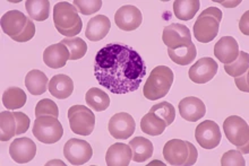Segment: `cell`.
<instances>
[{
	"label": "cell",
	"instance_id": "38",
	"mask_svg": "<svg viewBox=\"0 0 249 166\" xmlns=\"http://www.w3.org/2000/svg\"><path fill=\"white\" fill-rule=\"evenodd\" d=\"M13 113L16 120V136L26 133L30 127V117L25 113L18 112V111H14Z\"/></svg>",
	"mask_w": 249,
	"mask_h": 166
},
{
	"label": "cell",
	"instance_id": "30",
	"mask_svg": "<svg viewBox=\"0 0 249 166\" xmlns=\"http://www.w3.org/2000/svg\"><path fill=\"white\" fill-rule=\"evenodd\" d=\"M25 7L31 19L43 22L48 19L50 14V1L49 0H27Z\"/></svg>",
	"mask_w": 249,
	"mask_h": 166
},
{
	"label": "cell",
	"instance_id": "32",
	"mask_svg": "<svg viewBox=\"0 0 249 166\" xmlns=\"http://www.w3.org/2000/svg\"><path fill=\"white\" fill-rule=\"evenodd\" d=\"M69 51V60H78L88 52V44L81 37H68L61 41Z\"/></svg>",
	"mask_w": 249,
	"mask_h": 166
},
{
	"label": "cell",
	"instance_id": "3",
	"mask_svg": "<svg viewBox=\"0 0 249 166\" xmlns=\"http://www.w3.org/2000/svg\"><path fill=\"white\" fill-rule=\"evenodd\" d=\"M174 83V71L167 66H157L145 82L143 94L150 101L164 98Z\"/></svg>",
	"mask_w": 249,
	"mask_h": 166
},
{
	"label": "cell",
	"instance_id": "39",
	"mask_svg": "<svg viewBox=\"0 0 249 166\" xmlns=\"http://www.w3.org/2000/svg\"><path fill=\"white\" fill-rule=\"evenodd\" d=\"M34 34H36V25H34L33 20L29 18V20H27V25L25 29H24L22 34L18 36L14 37L13 40L16 41V42H27V41L33 39Z\"/></svg>",
	"mask_w": 249,
	"mask_h": 166
},
{
	"label": "cell",
	"instance_id": "33",
	"mask_svg": "<svg viewBox=\"0 0 249 166\" xmlns=\"http://www.w3.org/2000/svg\"><path fill=\"white\" fill-rule=\"evenodd\" d=\"M249 67V57L247 52L239 51V54L236 60L231 64L224 65V70L231 77H238V76L244 75L245 72L248 71Z\"/></svg>",
	"mask_w": 249,
	"mask_h": 166
},
{
	"label": "cell",
	"instance_id": "5",
	"mask_svg": "<svg viewBox=\"0 0 249 166\" xmlns=\"http://www.w3.org/2000/svg\"><path fill=\"white\" fill-rule=\"evenodd\" d=\"M163 156L170 165H194L198 157V151L189 141L171 139L164 145Z\"/></svg>",
	"mask_w": 249,
	"mask_h": 166
},
{
	"label": "cell",
	"instance_id": "2",
	"mask_svg": "<svg viewBox=\"0 0 249 166\" xmlns=\"http://www.w3.org/2000/svg\"><path fill=\"white\" fill-rule=\"evenodd\" d=\"M53 23L61 35L76 37L83 29V20L78 10L71 2L61 1L53 7Z\"/></svg>",
	"mask_w": 249,
	"mask_h": 166
},
{
	"label": "cell",
	"instance_id": "1",
	"mask_svg": "<svg viewBox=\"0 0 249 166\" xmlns=\"http://www.w3.org/2000/svg\"><path fill=\"white\" fill-rule=\"evenodd\" d=\"M94 75L99 84L113 94H127L140 87L146 66L133 48L110 43L95 54Z\"/></svg>",
	"mask_w": 249,
	"mask_h": 166
},
{
	"label": "cell",
	"instance_id": "21",
	"mask_svg": "<svg viewBox=\"0 0 249 166\" xmlns=\"http://www.w3.org/2000/svg\"><path fill=\"white\" fill-rule=\"evenodd\" d=\"M111 29L110 19L106 15H98L89 20L88 27L85 31V36L92 42H96L108 35Z\"/></svg>",
	"mask_w": 249,
	"mask_h": 166
},
{
	"label": "cell",
	"instance_id": "40",
	"mask_svg": "<svg viewBox=\"0 0 249 166\" xmlns=\"http://www.w3.org/2000/svg\"><path fill=\"white\" fill-rule=\"evenodd\" d=\"M248 71L245 72L244 75L238 76V77H234V81H236L237 87L243 92H248Z\"/></svg>",
	"mask_w": 249,
	"mask_h": 166
},
{
	"label": "cell",
	"instance_id": "19",
	"mask_svg": "<svg viewBox=\"0 0 249 166\" xmlns=\"http://www.w3.org/2000/svg\"><path fill=\"white\" fill-rule=\"evenodd\" d=\"M133 160V151L129 145L117 143L107 150L106 162L109 166H127Z\"/></svg>",
	"mask_w": 249,
	"mask_h": 166
},
{
	"label": "cell",
	"instance_id": "41",
	"mask_svg": "<svg viewBox=\"0 0 249 166\" xmlns=\"http://www.w3.org/2000/svg\"><path fill=\"white\" fill-rule=\"evenodd\" d=\"M239 27H240L241 32L247 35V34H248V12L245 13V15L241 17L240 23H239Z\"/></svg>",
	"mask_w": 249,
	"mask_h": 166
},
{
	"label": "cell",
	"instance_id": "35",
	"mask_svg": "<svg viewBox=\"0 0 249 166\" xmlns=\"http://www.w3.org/2000/svg\"><path fill=\"white\" fill-rule=\"evenodd\" d=\"M51 116L57 117L59 116V110L58 106L53 101L49 99H43L39 101L36 106V116Z\"/></svg>",
	"mask_w": 249,
	"mask_h": 166
},
{
	"label": "cell",
	"instance_id": "7",
	"mask_svg": "<svg viewBox=\"0 0 249 166\" xmlns=\"http://www.w3.org/2000/svg\"><path fill=\"white\" fill-rule=\"evenodd\" d=\"M69 127L79 136H89L95 127L94 113L85 105H74L68 110Z\"/></svg>",
	"mask_w": 249,
	"mask_h": 166
},
{
	"label": "cell",
	"instance_id": "37",
	"mask_svg": "<svg viewBox=\"0 0 249 166\" xmlns=\"http://www.w3.org/2000/svg\"><path fill=\"white\" fill-rule=\"evenodd\" d=\"M221 165L228 166V165H238L244 166L245 160L243 154L239 150H229L223 155L221 158Z\"/></svg>",
	"mask_w": 249,
	"mask_h": 166
},
{
	"label": "cell",
	"instance_id": "15",
	"mask_svg": "<svg viewBox=\"0 0 249 166\" xmlns=\"http://www.w3.org/2000/svg\"><path fill=\"white\" fill-rule=\"evenodd\" d=\"M9 155L18 164L29 163L36 157V145L30 138H16L9 146Z\"/></svg>",
	"mask_w": 249,
	"mask_h": 166
},
{
	"label": "cell",
	"instance_id": "27",
	"mask_svg": "<svg viewBox=\"0 0 249 166\" xmlns=\"http://www.w3.org/2000/svg\"><path fill=\"white\" fill-rule=\"evenodd\" d=\"M167 123L157 114L148 112L141 120V129L143 133L150 134V136H160L167 128Z\"/></svg>",
	"mask_w": 249,
	"mask_h": 166
},
{
	"label": "cell",
	"instance_id": "28",
	"mask_svg": "<svg viewBox=\"0 0 249 166\" xmlns=\"http://www.w3.org/2000/svg\"><path fill=\"white\" fill-rule=\"evenodd\" d=\"M26 94L19 87L7 88L2 94V104L7 110H17L23 108L26 103Z\"/></svg>",
	"mask_w": 249,
	"mask_h": 166
},
{
	"label": "cell",
	"instance_id": "31",
	"mask_svg": "<svg viewBox=\"0 0 249 166\" xmlns=\"http://www.w3.org/2000/svg\"><path fill=\"white\" fill-rule=\"evenodd\" d=\"M16 136V120L14 113L3 111L0 113V139L8 141Z\"/></svg>",
	"mask_w": 249,
	"mask_h": 166
},
{
	"label": "cell",
	"instance_id": "12",
	"mask_svg": "<svg viewBox=\"0 0 249 166\" xmlns=\"http://www.w3.org/2000/svg\"><path fill=\"white\" fill-rule=\"evenodd\" d=\"M108 129L110 134L116 139H127L134 134L136 124L129 113L120 112L111 116Z\"/></svg>",
	"mask_w": 249,
	"mask_h": 166
},
{
	"label": "cell",
	"instance_id": "8",
	"mask_svg": "<svg viewBox=\"0 0 249 166\" xmlns=\"http://www.w3.org/2000/svg\"><path fill=\"white\" fill-rule=\"evenodd\" d=\"M224 133L228 140L238 149L244 148V153H248V140H249V128L246 121L238 116H231L227 117L223 122Z\"/></svg>",
	"mask_w": 249,
	"mask_h": 166
},
{
	"label": "cell",
	"instance_id": "14",
	"mask_svg": "<svg viewBox=\"0 0 249 166\" xmlns=\"http://www.w3.org/2000/svg\"><path fill=\"white\" fill-rule=\"evenodd\" d=\"M116 25L120 30L130 32L137 30L143 22V15L141 10L133 5H126L120 7L115 14Z\"/></svg>",
	"mask_w": 249,
	"mask_h": 166
},
{
	"label": "cell",
	"instance_id": "13",
	"mask_svg": "<svg viewBox=\"0 0 249 166\" xmlns=\"http://www.w3.org/2000/svg\"><path fill=\"white\" fill-rule=\"evenodd\" d=\"M219 66L212 58L205 57L199 59L196 64H194L189 69V78L195 84H206L212 81L216 75Z\"/></svg>",
	"mask_w": 249,
	"mask_h": 166
},
{
	"label": "cell",
	"instance_id": "18",
	"mask_svg": "<svg viewBox=\"0 0 249 166\" xmlns=\"http://www.w3.org/2000/svg\"><path fill=\"white\" fill-rule=\"evenodd\" d=\"M239 54V46L232 36H223L214 47V55L224 65L231 64Z\"/></svg>",
	"mask_w": 249,
	"mask_h": 166
},
{
	"label": "cell",
	"instance_id": "25",
	"mask_svg": "<svg viewBox=\"0 0 249 166\" xmlns=\"http://www.w3.org/2000/svg\"><path fill=\"white\" fill-rule=\"evenodd\" d=\"M85 102L93 111L102 112L109 108L110 105V98L109 95L99 89L98 87L89 88L85 94Z\"/></svg>",
	"mask_w": 249,
	"mask_h": 166
},
{
	"label": "cell",
	"instance_id": "17",
	"mask_svg": "<svg viewBox=\"0 0 249 166\" xmlns=\"http://www.w3.org/2000/svg\"><path fill=\"white\" fill-rule=\"evenodd\" d=\"M179 113L182 119L190 122H196L202 119L206 113V106L204 102L195 96H188V98L182 99L179 102Z\"/></svg>",
	"mask_w": 249,
	"mask_h": 166
},
{
	"label": "cell",
	"instance_id": "24",
	"mask_svg": "<svg viewBox=\"0 0 249 166\" xmlns=\"http://www.w3.org/2000/svg\"><path fill=\"white\" fill-rule=\"evenodd\" d=\"M49 81L47 75L41 70H31L25 77V86L32 95H41L47 92Z\"/></svg>",
	"mask_w": 249,
	"mask_h": 166
},
{
	"label": "cell",
	"instance_id": "4",
	"mask_svg": "<svg viewBox=\"0 0 249 166\" xmlns=\"http://www.w3.org/2000/svg\"><path fill=\"white\" fill-rule=\"evenodd\" d=\"M222 12L215 7H209L199 14L194 24V36L200 43H210L219 33Z\"/></svg>",
	"mask_w": 249,
	"mask_h": 166
},
{
	"label": "cell",
	"instance_id": "11",
	"mask_svg": "<svg viewBox=\"0 0 249 166\" xmlns=\"http://www.w3.org/2000/svg\"><path fill=\"white\" fill-rule=\"evenodd\" d=\"M163 43L169 49H177L181 47H188L192 44V34L186 25L174 23L165 26L162 34Z\"/></svg>",
	"mask_w": 249,
	"mask_h": 166
},
{
	"label": "cell",
	"instance_id": "20",
	"mask_svg": "<svg viewBox=\"0 0 249 166\" xmlns=\"http://www.w3.org/2000/svg\"><path fill=\"white\" fill-rule=\"evenodd\" d=\"M69 60V51L67 47L61 42L48 47L43 52V61L48 67L59 69L66 66Z\"/></svg>",
	"mask_w": 249,
	"mask_h": 166
},
{
	"label": "cell",
	"instance_id": "10",
	"mask_svg": "<svg viewBox=\"0 0 249 166\" xmlns=\"http://www.w3.org/2000/svg\"><path fill=\"white\" fill-rule=\"evenodd\" d=\"M221 138V130L215 121L205 120L197 126L195 130V139L204 149H213L219 146Z\"/></svg>",
	"mask_w": 249,
	"mask_h": 166
},
{
	"label": "cell",
	"instance_id": "9",
	"mask_svg": "<svg viewBox=\"0 0 249 166\" xmlns=\"http://www.w3.org/2000/svg\"><path fill=\"white\" fill-rule=\"evenodd\" d=\"M64 155L71 165H83L91 160L93 150L88 141L71 138L65 144Z\"/></svg>",
	"mask_w": 249,
	"mask_h": 166
},
{
	"label": "cell",
	"instance_id": "26",
	"mask_svg": "<svg viewBox=\"0 0 249 166\" xmlns=\"http://www.w3.org/2000/svg\"><path fill=\"white\" fill-rule=\"evenodd\" d=\"M199 0H176L174 1V13L180 20L193 19L199 10Z\"/></svg>",
	"mask_w": 249,
	"mask_h": 166
},
{
	"label": "cell",
	"instance_id": "36",
	"mask_svg": "<svg viewBox=\"0 0 249 166\" xmlns=\"http://www.w3.org/2000/svg\"><path fill=\"white\" fill-rule=\"evenodd\" d=\"M74 6L83 15H92L99 12L102 7L101 0H92V1H85V0H74Z\"/></svg>",
	"mask_w": 249,
	"mask_h": 166
},
{
	"label": "cell",
	"instance_id": "29",
	"mask_svg": "<svg viewBox=\"0 0 249 166\" xmlns=\"http://www.w3.org/2000/svg\"><path fill=\"white\" fill-rule=\"evenodd\" d=\"M168 54L175 64L179 66H188L195 60L197 49L195 44L192 43L188 47H181L177 49H169L168 48Z\"/></svg>",
	"mask_w": 249,
	"mask_h": 166
},
{
	"label": "cell",
	"instance_id": "23",
	"mask_svg": "<svg viewBox=\"0 0 249 166\" xmlns=\"http://www.w3.org/2000/svg\"><path fill=\"white\" fill-rule=\"evenodd\" d=\"M133 151V160L136 163H143L153 155V144L144 137H135L129 141Z\"/></svg>",
	"mask_w": 249,
	"mask_h": 166
},
{
	"label": "cell",
	"instance_id": "34",
	"mask_svg": "<svg viewBox=\"0 0 249 166\" xmlns=\"http://www.w3.org/2000/svg\"><path fill=\"white\" fill-rule=\"evenodd\" d=\"M150 112L157 114L159 117L164 120L167 126H170V124L175 121L176 117V110L174 108V105L170 104L169 102L158 103V104L152 106Z\"/></svg>",
	"mask_w": 249,
	"mask_h": 166
},
{
	"label": "cell",
	"instance_id": "16",
	"mask_svg": "<svg viewBox=\"0 0 249 166\" xmlns=\"http://www.w3.org/2000/svg\"><path fill=\"white\" fill-rule=\"evenodd\" d=\"M29 18L19 10H9L1 17V30L10 39L18 36L27 25Z\"/></svg>",
	"mask_w": 249,
	"mask_h": 166
},
{
	"label": "cell",
	"instance_id": "22",
	"mask_svg": "<svg viewBox=\"0 0 249 166\" xmlns=\"http://www.w3.org/2000/svg\"><path fill=\"white\" fill-rule=\"evenodd\" d=\"M50 94L59 100L68 99L74 92V82L67 75L58 74L50 79L48 85Z\"/></svg>",
	"mask_w": 249,
	"mask_h": 166
},
{
	"label": "cell",
	"instance_id": "6",
	"mask_svg": "<svg viewBox=\"0 0 249 166\" xmlns=\"http://www.w3.org/2000/svg\"><path fill=\"white\" fill-rule=\"evenodd\" d=\"M32 133L37 140L43 144H54L61 139L64 134L60 121L51 116H42L34 121Z\"/></svg>",
	"mask_w": 249,
	"mask_h": 166
}]
</instances>
